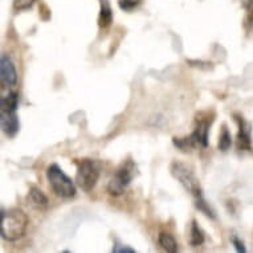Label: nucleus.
Masks as SVG:
<instances>
[{
  "label": "nucleus",
  "mask_w": 253,
  "mask_h": 253,
  "mask_svg": "<svg viewBox=\"0 0 253 253\" xmlns=\"http://www.w3.org/2000/svg\"><path fill=\"white\" fill-rule=\"evenodd\" d=\"M29 219L27 213L19 208H9L1 211V237L5 241H17L24 236L28 228Z\"/></svg>",
  "instance_id": "nucleus-1"
},
{
  "label": "nucleus",
  "mask_w": 253,
  "mask_h": 253,
  "mask_svg": "<svg viewBox=\"0 0 253 253\" xmlns=\"http://www.w3.org/2000/svg\"><path fill=\"white\" fill-rule=\"evenodd\" d=\"M46 179L52 190L60 198L71 199L76 195V184L57 165H50L46 169Z\"/></svg>",
  "instance_id": "nucleus-2"
},
{
  "label": "nucleus",
  "mask_w": 253,
  "mask_h": 253,
  "mask_svg": "<svg viewBox=\"0 0 253 253\" xmlns=\"http://www.w3.org/2000/svg\"><path fill=\"white\" fill-rule=\"evenodd\" d=\"M137 174V165H135L131 159L125 161V162L117 169L116 174H114V176L112 178V180L109 182L108 192L110 195L114 196L122 195L125 192V188L129 186Z\"/></svg>",
  "instance_id": "nucleus-3"
},
{
  "label": "nucleus",
  "mask_w": 253,
  "mask_h": 253,
  "mask_svg": "<svg viewBox=\"0 0 253 253\" xmlns=\"http://www.w3.org/2000/svg\"><path fill=\"white\" fill-rule=\"evenodd\" d=\"M171 174L182 184L183 188L190 192L194 198L203 195L202 194V188H200L199 179H198L194 170L188 165L175 161L171 165Z\"/></svg>",
  "instance_id": "nucleus-4"
},
{
  "label": "nucleus",
  "mask_w": 253,
  "mask_h": 253,
  "mask_svg": "<svg viewBox=\"0 0 253 253\" xmlns=\"http://www.w3.org/2000/svg\"><path fill=\"white\" fill-rule=\"evenodd\" d=\"M100 179V169L91 159H83L77 167L76 183L85 192H90Z\"/></svg>",
  "instance_id": "nucleus-5"
},
{
  "label": "nucleus",
  "mask_w": 253,
  "mask_h": 253,
  "mask_svg": "<svg viewBox=\"0 0 253 253\" xmlns=\"http://www.w3.org/2000/svg\"><path fill=\"white\" fill-rule=\"evenodd\" d=\"M0 125H1L3 133L7 137H15L20 127L16 112L0 109Z\"/></svg>",
  "instance_id": "nucleus-6"
},
{
  "label": "nucleus",
  "mask_w": 253,
  "mask_h": 253,
  "mask_svg": "<svg viewBox=\"0 0 253 253\" xmlns=\"http://www.w3.org/2000/svg\"><path fill=\"white\" fill-rule=\"evenodd\" d=\"M0 75H1V81L7 86H15L16 85V68L13 65L12 60L7 54H1V60H0Z\"/></svg>",
  "instance_id": "nucleus-7"
},
{
  "label": "nucleus",
  "mask_w": 253,
  "mask_h": 253,
  "mask_svg": "<svg viewBox=\"0 0 253 253\" xmlns=\"http://www.w3.org/2000/svg\"><path fill=\"white\" fill-rule=\"evenodd\" d=\"M212 120H198L196 129L190 135L195 147H207L208 146V130Z\"/></svg>",
  "instance_id": "nucleus-8"
},
{
  "label": "nucleus",
  "mask_w": 253,
  "mask_h": 253,
  "mask_svg": "<svg viewBox=\"0 0 253 253\" xmlns=\"http://www.w3.org/2000/svg\"><path fill=\"white\" fill-rule=\"evenodd\" d=\"M239 122V134H237V149L239 150H251V133L252 127L248 122H245L241 117H237Z\"/></svg>",
  "instance_id": "nucleus-9"
},
{
  "label": "nucleus",
  "mask_w": 253,
  "mask_h": 253,
  "mask_svg": "<svg viewBox=\"0 0 253 253\" xmlns=\"http://www.w3.org/2000/svg\"><path fill=\"white\" fill-rule=\"evenodd\" d=\"M188 243L191 247H199L204 243V233L200 229L199 224L196 220H192L191 227H190V236H188Z\"/></svg>",
  "instance_id": "nucleus-10"
},
{
  "label": "nucleus",
  "mask_w": 253,
  "mask_h": 253,
  "mask_svg": "<svg viewBox=\"0 0 253 253\" xmlns=\"http://www.w3.org/2000/svg\"><path fill=\"white\" fill-rule=\"evenodd\" d=\"M28 200L36 207H46L48 206V198L45 196V194L35 186L31 187V190H29Z\"/></svg>",
  "instance_id": "nucleus-11"
},
{
  "label": "nucleus",
  "mask_w": 253,
  "mask_h": 253,
  "mask_svg": "<svg viewBox=\"0 0 253 253\" xmlns=\"http://www.w3.org/2000/svg\"><path fill=\"white\" fill-rule=\"evenodd\" d=\"M158 241H159V245H161L165 251H167V252H178V243H176L174 236L170 235V233L161 232L159 233V237H158Z\"/></svg>",
  "instance_id": "nucleus-12"
},
{
  "label": "nucleus",
  "mask_w": 253,
  "mask_h": 253,
  "mask_svg": "<svg viewBox=\"0 0 253 253\" xmlns=\"http://www.w3.org/2000/svg\"><path fill=\"white\" fill-rule=\"evenodd\" d=\"M17 108H19V94H17L16 91H11L5 97H1V100H0V109L16 112Z\"/></svg>",
  "instance_id": "nucleus-13"
},
{
  "label": "nucleus",
  "mask_w": 253,
  "mask_h": 253,
  "mask_svg": "<svg viewBox=\"0 0 253 253\" xmlns=\"http://www.w3.org/2000/svg\"><path fill=\"white\" fill-rule=\"evenodd\" d=\"M113 20L112 8L109 5L108 0H101V12H100V25L101 27H109Z\"/></svg>",
  "instance_id": "nucleus-14"
},
{
  "label": "nucleus",
  "mask_w": 253,
  "mask_h": 253,
  "mask_svg": "<svg viewBox=\"0 0 253 253\" xmlns=\"http://www.w3.org/2000/svg\"><path fill=\"white\" fill-rule=\"evenodd\" d=\"M217 146H219V150H221V151H227L232 146V137H231V133L227 129V126H223V129H221V133H220L219 137V145Z\"/></svg>",
  "instance_id": "nucleus-15"
},
{
  "label": "nucleus",
  "mask_w": 253,
  "mask_h": 253,
  "mask_svg": "<svg viewBox=\"0 0 253 253\" xmlns=\"http://www.w3.org/2000/svg\"><path fill=\"white\" fill-rule=\"evenodd\" d=\"M195 206L196 208H198L200 212H203L207 217H210V219H215V212L212 211V208L210 207L207 202L204 200L203 195L195 198Z\"/></svg>",
  "instance_id": "nucleus-16"
},
{
  "label": "nucleus",
  "mask_w": 253,
  "mask_h": 253,
  "mask_svg": "<svg viewBox=\"0 0 253 253\" xmlns=\"http://www.w3.org/2000/svg\"><path fill=\"white\" fill-rule=\"evenodd\" d=\"M142 0H118V5L122 11H126V12H130L133 11L135 7L141 4Z\"/></svg>",
  "instance_id": "nucleus-17"
},
{
  "label": "nucleus",
  "mask_w": 253,
  "mask_h": 253,
  "mask_svg": "<svg viewBox=\"0 0 253 253\" xmlns=\"http://www.w3.org/2000/svg\"><path fill=\"white\" fill-rule=\"evenodd\" d=\"M35 0H13V8L16 11H24L32 7Z\"/></svg>",
  "instance_id": "nucleus-18"
},
{
  "label": "nucleus",
  "mask_w": 253,
  "mask_h": 253,
  "mask_svg": "<svg viewBox=\"0 0 253 253\" xmlns=\"http://www.w3.org/2000/svg\"><path fill=\"white\" fill-rule=\"evenodd\" d=\"M231 240H232L233 247H235V249H236L237 252H239V253H245V252H247V249H245L244 243H243V241H241L240 239H239V237H236V236H235V235H233Z\"/></svg>",
  "instance_id": "nucleus-19"
},
{
  "label": "nucleus",
  "mask_w": 253,
  "mask_h": 253,
  "mask_svg": "<svg viewBox=\"0 0 253 253\" xmlns=\"http://www.w3.org/2000/svg\"><path fill=\"white\" fill-rule=\"evenodd\" d=\"M113 252L114 253H124V252H127V253H134L133 248H129V247H125V245H116L114 248H113Z\"/></svg>",
  "instance_id": "nucleus-20"
},
{
  "label": "nucleus",
  "mask_w": 253,
  "mask_h": 253,
  "mask_svg": "<svg viewBox=\"0 0 253 253\" xmlns=\"http://www.w3.org/2000/svg\"><path fill=\"white\" fill-rule=\"evenodd\" d=\"M247 9H248L249 15L253 17V0H247Z\"/></svg>",
  "instance_id": "nucleus-21"
}]
</instances>
